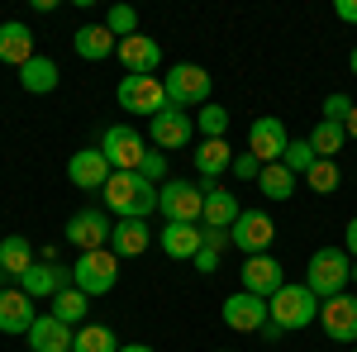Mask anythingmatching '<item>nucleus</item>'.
<instances>
[{
  "instance_id": "24",
  "label": "nucleus",
  "mask_w": 357,
  "mask_h": 352,
  "mask_svg": "<svg viewBox=\"0 0 357 352\" xmlns=\"http://www.w3.org/2000/svg\"><path fill=\"white\" fill-rule=\"evenodd\" d=\"M191 158H195L200 181H205V186H215V176H224V171L234 167V148H229L224 138H200V148H195Z\"/></svg>"
},
{
  "instance_id": "2",
  "label": "nucleus",
  "mask_w": 357,
  "mask_h": 352,
  "mask_svg": "<svg viewBox=\"0 0 357 352\" xmlns=\"http://www.w3.org/2000/svg\"><path fill=\"white\" fill-rule=\"evenodd\" d=\"M305 286L319 300L343 296V291L353 286V257H348L343 247H319V252L310 257V267H305Z\"/></svg>"
},
{
  "instance_id": "22",
  "label": "nucleus",
  "mask_w": 357,
  "mask_h": 352,
  "mask_svg": "<svg viewBox=\"0 0 357 352\" xmlns=\"http://www.w3.org/2000/svg\"><path fill=\"white\" fill-rule=\"evenodd\" d=\"M33 319H38V309H33V300L15 286H5L0 291V333H24L29 338V328H33Z\"/></svg>"
},
{
  "instance_id": "42",
  "label": "nucleus",
  "mask_w": 357,
  "mask_h": 352,
  "mask_svg": "<svg viewBox=\"0 0 357 352\" xmlns=\"http://www.w3.org/2000/svg\"><path fill=\"white\" fill-rule=\"evenodd\" d=\"M343 252H348V257L357 262V215L348 219V229H343Z\"/></svg>"
},
{
  "instance_id": "34",
  "label": "nucleus",
  "mask_w": 357,
  "mask_h": 352,
  "mask_svg": "<svg viewBox=\"0 0 357 352\" xmlns=\"http://www.w3.org/2000/svg\"><path fill=\"white\" fill-rule=\"evenodd\" d=\"M195 129H200L205 138H224V134H229V109L215 105V100H210V105H200V114H195Z\"/></svg>"
},
{
  "instance_id": "46",
  "label": "nucleus",
  "mask_w": 357,
  "mask_h": 352,
  "mask_svg": "<svg viewBox=\"0 0 357 352\" xmlns=\"http://www.w3.org/2000/svg\"><path fill=\"white\" fill-rule=\"evenodd\" d=\"M348 67H353V72H357V48H353V57H348Z\"/></svg>"
},
{
  "instance_id": "29",
  "label": "nucleus",
  "mask_w": 357,
  "mask_h": 352,
  "mask_svg": "<svg viewBox=\"0 0 357 352\" xmlns=\"http://www.w3.org/2000/svg\"><path fill=\"white\" fill-rule=\"evenodd\" d=\"M296 181H301V176H296L286 162L262 167V176H257V186H262V195H267V200H291V195H296Z\"/></svg>"
},
{
  "instance_id": "18",
  "label": "nucleus",
  "mask_w": 357,
  "mask_h": 352,
  "mask_svg": "<svg viewBox=\"0 0 357 352\" xmlns=\"http://www.w3.org/2000/svg\"><path fill=\"white\" fill-rule=\"evenodd\" d=\"M281 286H286V271H281V262H276V257H267V252L243 257V291H252V296H262V300H272Z\"/></svg>"
},
{
  "instance_id": "5",
  "label": "nucleus",
  "mask_w": 357,
  "mask_h": 352,
  "mask_svg": "<svg viewBox=\"0 0 357 352\" xmlns=\"http://www.w3.org/2000/svg\"><path fill=\"white\" fill-rule=\"evenodd\" d=\"M167 105L176 109H200L210 105V91H215V77L205 72V67H195V62H176V67H167Z\"/></svg>"
},
{
  "instance_id": "9",
  "label": "nucleus",
  "mask_w": 357,
  "mask_h": 352,
  "mask_svg": "<svg viewBox=\"0 0 357 352\" xmlns=\"http://www.w3.org/2000/svg\"><path fill=\"white\" fill-rule=\"evenodd\" d=\"M220 319H224V328H234V333H262V324L272 319V309H267V300L252 296V291H234V296L220 305Z\"/></svg>"
},
{
  "instance_id": "39",
  "label": "nucleus",
  "mask_w": 357,
  "mask_h": 352,
  "mask_svg": "<svg viewBox=\"0 0 357 352\" xmlns=\"http://www.w3.org/2000/svg\"><path fill=\"white\" fill-rule=\"evenodd\" d=\"M229 171H234V176H238V181H257V176H262V162H257V158H252V153H238V158H234V167H229Z\"/></svg>"
},
{
  "instance_id": "38",
  "label": "nucleus",
  "mask_w": 357,
  "mask_h": 352,
  "mask_svg": "<svg viewBox=\"0 0 357 352\" xmlns=\"http://www.w3.org/2000/svg\"><path fill=\"white\" fill-rule=\"evenodd\" d=\"M138 171H143V176H148L153 186H162V181H167V153H148Z\"/></svg>"
},
{
  "instance_id": "35",
  "label": "nucleus",
  "mask_w": 357,
  "mask_h": 352,
  "mask_svg": "<svg viewBox=\"0 0 357 352\" xmlns=\"http://www.w3.org/2000/svg\"><path fill=\"white\" fill-rule=\"evenodd\" d=\"M281 162L291 167L296 176H305V171H310V167L319 162V158H314V148H310V138H291V148H286V158H281Z\"/></svg>"
},
{
  "instance_id": "3",
  "label": "nucleus",
  "mask_w": 357,
  "mask_h": 352,
  "mask_svg": "<svg viewBox=\"0 0 357 352\" xmlns=\"http://www.w3.org/2000/svg\"><path fill=\"white\" fill-rule=\"evenodd\" d=\"M267 309H272V324L281 328V333H291V328H310L314 319H319V296L310 291V286H281L272 300H267Z\"/></svg>"
},
{
  "instance_id": "19",
  "label": "nucleus",
  "mask_w": 357,
  "mask_h": 352,
  "mask_svg": "<svg viewBox=\"0 0 357 352\" xmlns=\"http://www.w3.org/2000/svg\"><path fill=\"white\" fill-rule=\"evenodd\" d=\"M153 224L148 219H114V234H110V252L124 262V257H138V252H148L153 247Z\"/></svg>"
},
{
  "instance_id": "10",
  "label": "nucleus",
  "mask_w": 357,
  "mask_h": 352,
  "mask_svg": "<svg viewBox=\"0 0 357 352\" xmlns=\"http://www.w3.org/2000/svg\"><path fill=\"white\" fill-rule=\"evenodd\" d=\"M276 238V224L267 210H243V215L234 219V229H229V243L238 247L243 257H257V252H267Z\"/></svg>"
},
{
  "instance_id": "30",
  "label": "nucleus",
  "mask_w": 357,
  "mask_h": 352,
  "mask_svg": "<svg viewBox=\"0 0 357 352\" xmlns=\"http://www.w3.org/2000/svg\"><path fill=\"white\" fill-rule=\"evenodd\" d=\"M53 319H62V324H86V314H91V296H82L77 286H67L62 296H53V309H48Z\"/></svg>"
},
{
  "instance_id": "12",
  "label": "nucleus",
  "mask_w": 357,
  "mask_h": 352,
  "mask_svg": "<svg viewBox=\"0 0 357 352\" xmlns=\"http://www.w3.org/2000/svg\"><path fill=\"white\" fill-rule=\"evenodd\" d=\"M319 328L324 338L333 343H353L357 348V296H333V300H319Z\"/></svg>"
},
{
  "instance_id": "13",
  "label": "nucleus",
  "mask_w": 357,
  "mask_h": 352,
  "mask_svg": "<svg viewBox=\"0 0 357 352\" xmlns=\"http://www.w3.org/2000/svg\"><path fill=\"white\" fill-rule=\"evenodd\" d=\"M110 234H114V219L105 210H77V215L67 219V243L82 247V252L110 247Z\"/></svg>"
},
{
  "instance_id": "43",
  "label": "nucleus",
  "mask_w": 357,
  "mask_h": 352,
  "mask_svg": "<svg viewBox=\"0 0 357 352\" xmlns=\"http://www.w3.org/2000/svg\"><path fill=\"white\" fill-rule=\"evenodd\" d=\"M333 15H338L343 24H357V0H338V5H333Z\"/></svg>"
},
{
  "instance_id": "36",
  "label": "nucleus",
  "mask_w": 357,
  "mask_h": 352,
  "mask_svg": "<svg viewBox=\"0 0 357 352\" xmlns=\"http://www.w3.org/2000/svg\"><path fill=\"white\" fill-rule=\"evenodd\" d=\"M105 29H110L114 38H134L138 33V15L129 10V5H114L110 15H105Z\"/></svg>"
},
{
  "instance_id": "48",
  "label": "nucleus",
  "mask_w": 357,
  "mask_h": 352,
  "mask_svg": "<svg viewBox=\"0 0 357 352\" xmlns=\"http://www.w3.org/2000/svg\"><path fill=\"white\" fill-rule=\"evenodd\" d=\"M353 281H357V262H353Z\"/></svg>"
},
{
  "instance_id": "44",
  "label": "nucleus",
  "mask_w": 357,
  "mask_h": 352,
  "mask_svg": "<svg viewBox=\"0 0 357 352\" xmlns=\"http://www.w3.org/2000/svg\"><path fill=\"white\" fill-rule=\"evenodd\" d=\"M343 134H348V138H357V105H353V114L343 119Z\"/></svg>"
},
{
  "instance_id": "37",
  "label": "nucleus",
  "mask_w": 357,
  "mask_h": 352,
  "mask_svg": "<svg viewBox=\"0 0 357 352\" xmlns=\"http://www.w3.org/2000/svg\"><path fill=\"white\" fill-rule=\"evenodd\" d=\"M348 114H353V100H348L343 91H333L329 100H324V109H319V119H333V124H343Z\"/></svg>"
},
{
  "instance_id": "8",
  "label": "nucleus",
  "mask_w": 357,
  "mask_h": 352,
  "mask_svg": "<svg viewBox=\"0 0 357 352\" xmlns=\"http://www.w3.org/2000/svg\"><path fill=\"white\" fill-rule=\"evenodd\" d=\"M100 153L110 158L114 171H138L143 158H148V143H143V134H138L134 124H110L105 138H100Z\"/></svg>"
},
{
  "instance_id": "1",
  "label": "nucleus",
  "mask_w": 357,
  "mask_h": 352,
  "mask_svg": "<svg viewBox=\"0 0 357 352\" xmlns=\"http://www.w3.org/2000/svg\"><path fill=\"white\" fill-rule=\"evenodd\" d=\"M100 195H105V210L119 219H148L158 210V186L143 171H114Z\"/></svg>"
},
{
  "instance_id": "15",
  "label": "nucleus",
  "mask_w": 357,
  "mask_h": 352,
  "mask_svg": "<svg viewBox=\"0 0 357 352\" xmlns=\"http://www.w3.org/2000/svg\"><path fill=\"white\" fill-rule=\"evenodd\" d=\"M110 176H114V167L100 148H82V153H72V162H67V181L77 190H105Z\"/></svg>"
},
{
  "instance_id": "7",
  "label": "nucleus",
  "mask_w": 357,
  "mask_h": 352,
  "mask_svg": "<svg viewBox=\"0 0 357 352\" xmlns=\"http://www.w3.org/2000/svg\"><path fill=\"white\" fill-rule=\"evenodd\" d=\"M114 100H119L124 114H148L153 119L158 109H167V86H162V77H124Z\"/></svg>"
},
{
  "instance_id": "33",
  "label": "nucleus",
  "mask_w": 357,
  "mask_h": 352,
  "mask_svg": "<svg viewBox=\"0 0 357 352\" xmlns=\"http://www.w3.org/2000/svg\"><path fill=\"white\" fill-rule=\"evenodd\" d=\"M305 186L314 190V195H333V190L343 186V171H338V162H333V158H319V162L305 171Z\"/></svg>"
},
{
  "instance_id": "6",
  "label": "nucleus",
  "mask_w": 357,
  "mask_h": 352,
  "mask_svg": "<svg viewBox=\"0 0 357 352\" xmlns=\"http://www.w3.org/2000/svg\"><path fill=\"white\" fill-rule=\"evenodd\" d=\"M72 286L82 296H110L119 286V257L110 247H96V252H82L77 267H72Z\"/></svg>"
},
{
  "instance_id": "25",
  "label": "nucleus",
  "mask_w": 357,
  "mask_h": 352,
  "mask_svg": "<svg viewBox=\"0 0 357 352\" xmlns=\"http://www.w3.org/2000/svg\"><path fill=\"white\" fill-rule=\"evenodd\" d=\"M72 48H77V57H86V62H105V57H114L119 38H114L105 24H82L72 33Z\"/></svg>"
},
{
  "instance_id": "14",
  "label": "nucleus",
  "mask_w": 357,
  "mask_h": 352,
  "mask_svg": "<svg viewBox=\"0 0 357 352\" xmlns=\"http://www.w3.org/2000/svg\"><path fill=\"white\" fill-rule=\"evenodd\" d=\"M148 134H153V143H158L162 153H176V148H186V143L195 138V119L186 114V109L167 105V109H158V114L148 119Z\"/></svg>"
},
{
  "instance_id": "50",
  "label": "nucleus",
  "mask_w": 357,
  "mask_h": 352,
  "mask_svg": "<svg viewBox=\"0 0 357 352\" xmlns=\"http://www.w3.org/2000/svg\"><path fill=\"white\" fill-rule=\"evenodd\" d=\"M353 352H357V348H353Z\"/></svg>"
},
{
  "instance_id": "20",
  "label": "nucleus",
  "mask_w": 357,
  "mask_h": 352,
  "mask_svg": "<svg viewBox=\"0 0 357 352\" xmlns=\"http://www.w3.org/2000/svg\"><path fill=\"white\" fill-rule=\"evenodd\" d=\"M158 243H162L167 257L195 262V252L205 247V229H200V224H162V229H158Z\"/></svg>"
},
{
  "instance_id": "47",
  "label": "nucleus",
  "mask_w": 357,
  "mask_h": 352,
  "mask_svg": "<svg viewBox=\"0 0 357 352\" xmlns=\"http://www.w3.org/2000/svg\"><path fill=\"white\" fill-rule=\"evenodd\" d=\"M0 291H5V271H0Z\"/></svg>"
},
{
  "instance_id": "28",
  "label": "nucleus",
  "mask_w": 357,
  "mask_h": 352,
  "mask_svg": "<svg viewBox=\"0 0 357 352\" xmlns=\"http://www.w3.org/2000/svg\"><path fill=\"white\" fill-rule=\"evenodd\" d=\"M33 262H38V252H33V243H29L24 234L0 238V271H5V276H15V281H20V276H24Z\"/></svg>"
},
{
  "instance_id": "16",
  "label": "nucleus",
  "mask_w": 357,
  "mask_h": 352,
  "mask_svg": "<svg viewBox=\"0 0 357 352\" xmlns=\"http://www.w3.org/2000/svg\"><path fill=\"white\" fill-rule=\"evenodd\" d=\"M114 57L124 62V77H153V72L162 67V48H158V38H148V33L119 38Z\"/></svg>"
},
{
  "instance_id": "26",
  "label": "nucleus",
  "mask_w": 357,
  "mask_h": 352,
  "mask_svg": "<svg viewBox=\"0 0 357 352\" xmlns=\"http://www.w3.org/2000/svg\"><path fill=\"white\" fill-rule=\"evenodd\" d=\"M205 186V181H200ZM243 215L234 190H220V186H205V229H234V219Z\"/></svg>"
},
{
  "instance_id": "31",
  "label": "nucleus",
  "mask_w": 357,
  "mask_h": 352,
  "mask_svg": "<svg viewBox=\"0 0 357 352\" xmlns=\"http://www.w3.org/2000/svg\"><path fill=\"white\" fill-rule=\"evenodd\" d=\"M72 352H119V338H114L110 324H82Z\"/></svg>"
},
{
  "instance_id": "11",
  "label": "nucleus",
  "mask_w": 357,
  "mask_h": 352,
  "mask_svg": "<svg viewBox=\"0 0 357 352\" xmlns=\"http://www.w3.org/2000/svg\"><path fill=\"white\" fill-rule=\"evenodd\" d=\"M286 148H291V134H286V124H281L276 114L252 119V129H248V153H252L262 167L281 162V158H286Z\"/></svg>"
},
{
  "instance_id": "40",
  "label": "nucleus",
  "mask_w": 357,
  "mask_h": 352,
  "mask_svg": "<svg viewBox=\"0 0 357 352\" xmlns=\"http://www.w3.org/2000/svg\"><path fill=\"white\" fill-rule=\"evenodd\" d=\"M195 271H200V276H215V271H220V252L200 247V252H195Z\"/></svg>"
},
{
  "instance_id": "41",
  "label": "nucleus",
  "mask_w": 357,
  "mask_h": 352,
  "mask_svg": "<svg viewBox=\"0 0 357 352\" xmlns=\"http://www.w3.org/2000/svg\"><path fill=\"white\" fill-rule=\"evenodd\" d=\"M205 247H210V252H224V247H234V243H229V229H205Z\"/></svg>"
},
{
  "instance_id": "32",
  "label": "nucleus",
  "mask_w": 357,
  "mask_h": 352,
  "mask_svg": "<svg viewBox=\"0 0 357 352\" xmlns=\"http://www.w3.org/2000/svg\"><path fill=\"white\" fill-rule=\"evenodd\" d=\"M343 143H348V134H343V124H333V119H319V124L310 129V148H314V158H333Z\"/></svg>"
},
{
  "instance_id": "17",
  "label": "nucleus",
  "mask_w": 357,
  "mask_h": 352,
  "mask_svg": "<svg viewBox=\"0 0 357 352\" xmlns=\"http://www.w3.org/2000/svg\"><path fill=\"white\" fill-rule=\"evenodd\" d=\"M72 286V267H57V262H33V267L20 276V291L29 300H53Z\"/></svg>"
},
{
  "instance_id": "23",
  "label": "nucleus",
  "mask_w": 357,
  "mask_h": 352,
  "mask_svg": "<svg viewBox=\"0 0 357 352\" xmlns=\"http://www.w3.org/2000/svg\"><path fill=\"white\" fill-rule=\"evenodd\" d=\"M29 57H38L33 53V29L20 24V20H5V24H0V62L20 72Z\"/></svg>"
},
{
  "instance_id": "27",
  "label": "nucleus",
  "mask_w": 357,
  "mask_h": 352,
  "mask_svg": "<svg viewBox=\"0 0 357 352\" xmlns=\"http://www.w3.org/2000/svg\"><path fill=\"white\" fill-rule=\"evenodd\" d=\"M57 82H62V72H57L53 57H29L20 67V86L29 95H48V91H57Z\"/></svg>"
},
{
  "instance_id": "21",
  "label": "nucleus",
  "mask_w": 357,
  "mask_h": 352,
  "mask_svg": "<svg viewBox=\"0 0 357 352\" xmlns=\"http://www.w3.org/2000/svg\"><path fill=\"white\" fill-rule=\"evenodd\" d=\"M72 343H77V328L53 314H38L29 328V352H72Z\"/></svg>"
},
{
  "instance_id": "4",
  "label": "nucleus",
  "mask_w": 357,
  "mask_h": 352,
  "mask_svg": "<svg viewBox=\"0 0 357 352\" xmlns=\"http://www.w3.org/2000/svg\"><path fill=\"white\" fill-rule=\"evenodd\" d=\"M158 215L167 224H200L205 219V186L200 181H176L167 176L158 186Z\"/></svg>"
},
{
  "instance_id": "49",
  "label": "nucleus",
  "mask_w": 357,
  "mask_h": 352,
  "mask_svg": "<svg viewBox=\"0 0 357 352\" xmlns=\"http://www.w3.org/2000/svg\"><path fill=\"white\" fill-rule=\"evenodd\" d=\"M215 352H229V348H215Z\"/></svg>"
},
{
  "instance_id": "45",
  "label": "nucleus",
  "mask_w": 357,
  "mask_h": 352,
  "mask_svg": "<svg viewBox=\"0 0 357 352\" xmlns=\"http://www.w3.org/2000/svg\"><path fill=\"white\" fill-rule=\"evenodd\" d=\"M119 352H153L148 343H119Z\"/></svg>"
}]
</instances>
